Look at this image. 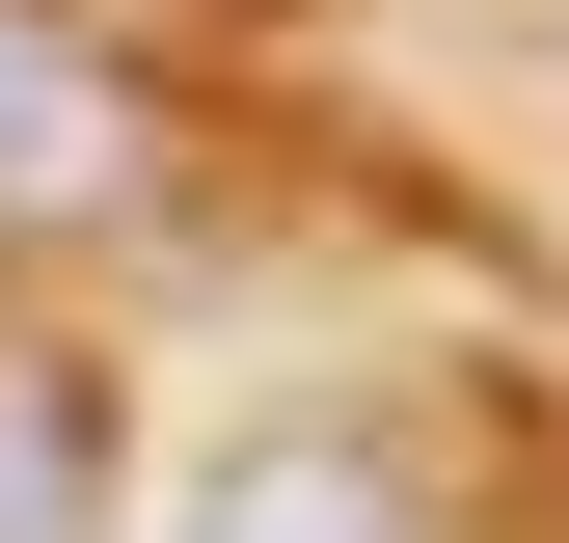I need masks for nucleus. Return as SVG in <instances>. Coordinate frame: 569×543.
I'll return each instance as SVG.
<instances>
[{"label":"nucleus","mask_w":569,"mask_h":543,"mask_svg":"<svg viewBox=\"0 0 569 543\" xmlns=\"http://www.w3.org/2000/svg\"><path fill=\"white\" fill-rule=\"evenodd\" d=\"M109 190H136V109H109V55L54 28V0H0V245L109 218Z\"/></svg>","instance_id":"f257e3e1"},{"label":"nucleus","mask_w":569,"mask_h":543,"mask_svg":"<svg viewBox=\"0 0 569 543\" xmlns=\"http://www.w3.org/2000/svg\"><path fill=\"white\" fill-rule=\"evenodd\" d=\"M0 543H109V407L54 354H0Z\"/></svg>","instance_id":"f03ea898"},{"label":"nucleus","mask_w":569,"mask_h":543,"mask_svg":"<svg viewBox=\"0 0 569 543\" xmlns=\"http://www.w3.org/2000/svg\"><path fill=\"white\" fill-rule=\"evenodd\" d=\"M190 543H407V516H380V490H352V462H244V490H218V516H190Z\"/></svg>","instance_id":"7ed1b4c3"}]
</instances>
